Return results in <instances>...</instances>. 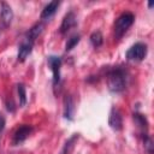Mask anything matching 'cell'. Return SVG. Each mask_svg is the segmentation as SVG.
<instances>
[{
    "label": "cell",
    "mask_w": 154,
    "mask_h": 154,
    "mask_svg": "<svg viewBox=\"0 0 154 154\" xmlns=\"http://www.w3.org/2000/svg\"><path fill=\"white\" fill-rule=\"evenodd\" d=\"M79 40H81V36H79L78 34L72 35V36L67 40V42H66V45H65V51H66V52H70V51L79 42Z\"/></svg>",
    "instance_id": "17"
},
{
    "label": "cell",
    "mask_w": 154,
    "mask_h": 154,
    "mask_svg": "<svg viewBox=\"0 0 154 154\" xmlns=\"http://www.w3.org/2000/svg\"><path fill=\"white\" fill-rule=\"evenodd\" d=\"M135 20V16L131 12H124L122 13L118 19L114 23V36L116 38H120L132 25Z\"/></svg>",
    "instance_id": "2"
},
{
    "label": "cell",
    "mask_w": 154,
    "mask_h": 154,
    "mask_svg": "<svg viewBox=\"0 0 154 154\" xmlns=\"http://www.w3.org/2000/svg\"><path fill=\"white\" fill-rule=\"evenodd\" d=\"M108 124L111 126V129H113L114 131H120L123 129V118H122V113L119 112L118 108L113 107L109 112V117H108Z\"/></svg>",
    "instance_id": "7"
},
{
    "label": "cell",
    "mask_w": 154,
    "mask_h": 154,
    "mask_svg": "<svg viewBox=\"0 0 154 154\" xmlns=\"http://www.w3.org/2000/svg\"><path fill=\"white\" fill-rule=\"evenodd\" d=\"M32 126L31 125H28V124H24L22 126H19L16 132L13 134V138H12V144L13 146H19L22 144L32 132Z\"/></svg>",
    "instance_id": "4"
},
{
    "label": "cell",
    "mask_w": 154,
    "mask_h": 154,
    "mask_svg": "<svg viewBox=\"0 0 154 154\" xmlns=\"http://www.w3.org/2000/svg\"><path fill=\"white\" fill-rule=\"evenodd\" d=\"M77 24V20H76V16L72 11L67 12L64 18H63V22L60 24V32L61 34H67L73 26H76Z\"/></svg>",
    "instance_id": "8"
},
{
    "label": "cell",
    "mask_w": 154,
    "mask_h": 154,
    "mask_svg": "<svg viewBox=\"0 0 154 154\" xmlns=\"http://www.w3.org/2000/svg\"><path fill=\"white\" fill-rule=\"evenodd\" d=\"M73 114H75V101L73 97L67 94L64 97V118L67 120H73Z\"/></svg>",
    "instance_id": "9"
},
{
    "label": "cell",
    "mask_w": 154,
    "mask_h": 154,
    "mask_svg": "<svg viewBox=\"0 0 154 154\" xmlns=\"http://www.w3.org/2000/svg\"><path fill=\"white\" fill-rule=\"evenodd\" d=\"M78 137H79V134H73V135L65 142V144L63 146V148H61V150H60L59 154H71L72 150H73V148H75V143H76V141L78 140Z\"/></svg>",
    "instance_id": "14"
},
{
    "label": "cell",
    "mask_w": 154,
    "mask_h": 154,
    "mask_svg": "<svg viewBox=\"0 0 154 154\" xmlns=\"http://www.w3.org/2000/svg\"><path fill=\"white\" fill-rule=\"evenodd\" d=\"M6 106H7V109H8L10 112H13V111H14V105H13V101H12V100L7 101V102H6Z\"/></svg>",
    "instance_id": "19"
},
{
    "label": "cell",
    "mask_w": 154,
    "mask_h": 154,
    "mask_svg": "<svg viewBox=\"0 0 154 154\" xmlns=\"http://www.w3.org/2000/svg\"><path fill=\"white\" fill-rule=\"evenodd\" d=\"M147 55V45L137 42L132 45L126 52V59L131 61H142Z\"/></svg>",
    "instance_id": "3"
},
{
    "label": "cell",
    "mask_w": 154,
    "mask_h": 154,
    "mask_svg": "<svg viewBox=\"0 0 154 154\" xmlns=\"http://www.w3.org/2000/svg\"><path fill=\"white\" fill-rule=\"evenodd\" d=\"M43 28H45V25H43L42 22H38V23L34 24V25L29 29V31L26 32V37H25L26 41L34 43V42L36 41V38H38V36L41 35V32L43 31Z\"/></svg>",
    "instance_id": "10"
},
{
    "label": "cell",
    "mask_w": 154,
    "mask_h": 154,
    "mask_svg": "<svg viewBox=\"0 0 154 154\" xmlns=\"http://www.w3.org/2000/svg\"><path fill=\"white\" fill-rule=\"evenodd\" d=\"M134 122H135V124L137 125V128H140L141 130H142V135L143 136H146V135H148L147 134V131H148V120H147V118L143 116V114H141V113H134Z\"/></svg>",
    "instance_id": "13"
},
{
    "label": "cell",
    "mask_w": 154,
    "mask_h": 154,
    "mask_svg": "<svg viewBox=\"0 0 154 154\" xmlns=\"http://www.w3.org/2000/svg\"><path fill=\"white\" fill-rule=\"evenodd\" d=\"M90 42H91V45H93L95 48H99V47L102 45V42H103V36H102V34H101L100 31H94V32L90 35Z\"/></svg>",
    "instance_id": "15"
},
{
    "label": "cell",
    "mask_w": 154,
    "mask_h": 154,
    "mask_svg": "<svg viewBox=\"0 0 154 154\" xmlns=\"http://www.w3.org/2000/svg\"><path fill=\"white\" fill-rule=\"evenodd\" d=\"M143 142H144V148H146V150H147L149 154H152V153H153V141H152V138H150L148 135H146V136H143Z\"/></svg>",
    "instance_id": "18"
},
{
    "label": "cell",
    "mask_w": 154,
    "mask_h": 154,
    "mask_svg": "<svg viewBox=\"0 0 154 154\" xmlns=\"http://www.w3.org/2000/svg\"><path fill=\"white\" fill-rule=\"evenodd\" d=\"M48 66L53 72V85L57 87L60 83V67H61V59L55 55L48 57Z\"/></svg>",
    "instance_id": "5"
},
{
    "label": "cell",
    "mask_w": 154,
    "mask_h": 154,
    "mask_svg": "<svg viewBox=\"0 0 154 154\" xmlns=\"http://www.w3.org/2000/svg\"><path fill=\"white\" fill-rule=\"evenodd\" d=\"M59 5H60L59 1H51V2H48V4L43 7V10H42V12H41V19H49V18L57 12Z\"/></svg>",
    "instance_id": "12"
},
{
    "label": "cell",
    "mask_w": 154,
    "mask_h": 154,
    "mask_svg": "<svg viewBox=\"0 0 154 154\" xmlns=\"http://www.w3.org/2000/svg\"><path fill=\"white\" fill-rule=\"evenodd\" d=\"M126 85V72L122 67H114L107 72V87L112 93H122Z\"/></svg>",
    "instance_id": "1"
},
{
    "label": "cell",
    "mask_w": 154,
    "mask_h": 154,
    "mask_svg": "<svg viewBox=\"0 0 154 154\" xmlns=\"http://www.w3.org/2000/svg\"><path fill=\"white\" fill-rule=\"evenodd\" d=\"M32 45H34V43H31V42H29V41H26V40L20 43V46H19V48H18V54H17L18 61H24V60L29 57V54H30L31 51H32Z\"/></svg>",
    "instance_id": "11"
},
{
    "label": "cell",
    "mask_w": 154,
    "mask_h": 154,
    "mask_svg": "<svg viewBox=\"0 0 154 154\" xmlns=\"http://www.w3.org/2000/svg\"><path fill=\"white\" fill-rule=\"evenodd\" d=\"M4 126H5V118L0 114V132L4 130Z\"/></svg>",
    "instance_id": "20"
},
{
    "label": "cell",
    "mask_w": 154,
    "mask_h": 154,
    "mask_svg": "<svg viewBox=\"0 0 154 154\" xmlns=\"http://www.w3.org/2000/svg\"><path fill=\"white\" fill-rule=\"evenodd\" d=\"M12 19H13V12H12L11 6L2 1L0 4V22H1L2 26L4 28L10 26Z\"/></svg>",
    "instance_id": "6"
},
{
    "label": "cell",
    "mask_w": 154,
    "mask_h": 154,
    "mask_svg": "<svg viewBox=\"0 0 154 154\" xmlns=\"http://www.w3.org/2000/svg\"><path fill=\"white\" fill-rule=\"evenodd\" d=\"M17 90H18V97H19V106H25L26 103V90H25V85L19 83L17 85Z\"/></svg>",
    "instance_id": "16"
}]
</instances>
